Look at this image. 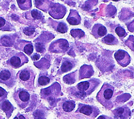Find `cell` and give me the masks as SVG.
<instances>
[{"instance_id": "6da1fadb", "label": "cell", "mask_w": 134, "mask_h": 119, "mask_svg": "<svg viewBox=\"0 0 134 119\" xmlns=\"http://www.w3.org/2000/svg\"><path fill=\"white\" fill-rule=\"evenodd\" d=\"M115 89L108 83L102 86L96 95V100L107 109H111L114 106Z\"/></svg>"}, {"instance_id": "7a4b0ae2", "label": "cell", "mask_w": 134, "mask_h": 119, "mask_svg": "<svg viewBox=\"0 0 134 119\" xmlns=\"http://www.w3.org/2000/svg\"><path fill=\"white\" fill-rule=\"evenodd\" d=\"M100 81L97 79H92L88 81L79 82L74 87H72L73 93L79 96L86 97L94 91L99 86Z\"/></svg>"}, {"instance_id": "3957f363", "label": "cell", "mask_w": 134, "mask_h": 119, "mask_svg": "<svg viewBox=\"0 0 134 119\" xmlns=\"http://www.w3.org/2000/svg\"><path fill=\"white\" fill-rule=\"evenodd\" d=\"M16 77L19 82L29 90H32L34 87L35 73L30 68H25L21 70L18 72Z\"/></svg>"}, {"instance_id": "277c9868", "label": "cell", "mask_w": 134, "mask_h": 119, "mask_svg": "<svg viewBox=\"0 0 134 119\" xmlns=\"http://www.w3.org/2000/svg\"><path fill=\"white\" fill-rule=\"evenodd\" d=\"M62 95L61 87L58 82L54 83L49 87L41 91L42 97L49 101H53Z\"/></svg>"}, {"instance_id": "5b68a950", "label": "cell", "mask_w": 134, "mask_h": 119, "mask_svg": "<svg viewBox=\"0 0 134 119\" xmlns=\"http://www.w3.org/2000/svg\"><path fill=\"white\" fill-rule=\"evenodd\" d=\"M13 98L17 105L21 108L24 109L29 106L30 102V95L23 89H19L14 93Z\"/></svg>"}, {"instance_id": "8992f818", "label": "cell", "mask_w": 134, "mask_h": 119, "mask_svg": "<svg viewBox=\"0 0 134 119\" xmlns=\"http://www.w3.org/2000/svg\"><path fill=\"white\" fill-rule=\"evenodd\" d=\"M16 77L13 70L4 68L0 71V82L5 84L8 87L15 85Z\"/></svg>"}, {"instance_id": "52a82bcc", "label": "cell", "mask_w": 134, "mask_h": 119, "mask_svg": "<svg viewBox=\"0 0 134 119\" xmlns=\"http://www.w3.org/2000/svg\"><path fill=\"white\" fill-rule=\"evenodd\" d=\"M69 48V43L65 39L54 41L49 46V51L54 53H65Z\"/></svg>"}, {"instance_id": "ba28073f", "label": "cell", "mask_w": 134, "mask_h": 119, "mask_svg": "<svg viewBox=\"0 0 134 119\" xmlns=\"http://www.w3.org/2000/svg\"><path fill=\"white\" fill-rule=\"evenodd\" d=\"M76 113H82L90 117L91 118H95L99 115L100 111L95 106L79 103L78 105V108L76 111Z\"/></svg>"}, {"instance_id": "9c48e42d", "label": "cell", "mask_w": 134, "mask_h": 119, "mask_svg": "<svg viewBox=\"0 0 134 119\" xmlns=\"http://www.w3.org/2000/svg\"><path fill=\"white\" fill-rule=\"evenodd\" d=\"M29 62L27 56L23 53H16L12 54L8 61V64L15 68H18L23 66Z\"/></svg>"}, {"instance_id": "30bf717a", "label": "cell", "mask_w": 134, "mask_h": 119, "mask_svg": "<svg viewBox=\"0 0 134 119\" xmlns=\"http://www.w3.org/2000/svg\"><path fill=\"white\" fill-rule=\"evenodd\" d=\"M66 12L65 6L58 3H51L49 9V15L55 19H61L65 16Z\"/></svg>"}, {"instance_id": "8fae6325", "label": "cell", "mask_w": 134, "mask_h": 119, "mask_svg": "<svg viewBox=\"0 0 134 119\" xmlns=\"http://www.w3.org/2000/svg\"><path fill=\"white\" fill-rule=\"evenodd\" d=\"M114 57L118 63L123 67L128 66L131 62L130 54L127 51L122 49H119L116 51L114 54Z\"/></svg>"}, {"instance_id": "7c38bea8", "label": "cell", "mask_w": 134, "mask_h": 119, "mask_svg": "<svg viewBox=\"0 0 134 119\" xmlns=\"http://www.w3.org/2000/svg\"><path fill=\"white\" fill-rule=\"evenodd\" d=\"M76 65V61L71 58H64L62 60L61 66L58 70L59 74H62L71 71Z\"/></svg>"}, {"instance_id": "4fadbf2b", "label": "cell", "mask_w": 134, "mask_h": 119, "mask_svg": "<svg viewBox=\"0 0 134 119\" xmlns=\"http://www.w3.org/2000/svg\"><path fill=\"white\" fill-rule=\"evenodd\" d=\"M115 119H128L131 116L130 109L127 106H121L113 111Z\"/></svg>"}, {"instance_id": "5bb4252c", "label": "cell", "mask_w": 134, "mask_h": 119, "mask_svg": "<svg viewBox=\"0 0 134 119\" xmlns=\"http://www.w3.org/2000/svg\"><path fill=\"white\" fill-rule=\"evenodd\" d=\"M91 34L96 39L103 37L107 34V29L103 25L96 23L92 28Z\"/></svg>"}, {"instance_id": "9a60e30c", "label": "cell", "mask_w": 134, "mask_h": 119, "mask_svg": "<svg viewBox=\"0 0 134 119\" xmlns=\"http://www.w3.org/2000/svg\"><path fill=\"white\" fill-rule=\"evenodd\" d=\"M94 71L91 65H84L81 67L79 71V79L90 78L94 74Z\"/></svg>"}, {"instance_id": "2e32d148", "label": "cell", "mask_w": 134, "mask_h": 119, "mask_svg": "<svg viewBox=\"0 0 134 119\" xmlns=\"http://www.w3.org/2000/svg\"><path fill=\"white\" fill-rule=\"evenodd\" d=\"M67 21L71 26H77L81 22V17L77 11L71 9L69 16L67 18Z\"/></svg>"}, {"instance_id": "e0dca14e", "label": "cell", "mask_w": 134, "mask_h": 119, "mask_svg": "<svg viewBox=\"0 0 134 119\" xmlns=\"http://www.w3.org/2000/svg\"><path fill=\"white\" fill-rule=\"evenodd\" d=\"M0 108L5 113L7 118H9L12 116V114L14 111V107L8 100H4L0 103Z\"/></svg>"}, {"instance_id": "ac0fdd59", "label": "cell", "mask_w": 134, "mask_h": 119, "mask_svg": "<svg viewBox=\"0 0 134 119\" xmlns=\"http://www.w3.org/2000/svg\"><path fill=\"white\" fill-rule=\"evenodd\" d=\"M53 27L57 32H60V33H66L68 32V27L67 24L64 22H58L54 21L52 22Z\"/></svg>"}, {"instance_id": "d6986e66", "label": "cell", "mask_w": 134, "mask_h": 119, "mask_svg": "<svg viewBox=\"0 0 134 119\" xmlns=\"http://www.w3.org/2000/svg\"><path fill=\"white\" fill-rule=\"evenodd\" d=\"M75 102L69 100H64L62 103L61 108L64 112H71L75 108Z\"/></svg>"}, {"instance_id": "ffe728a7", "label": "cell", "mask_w": 134, "mask_h": 119, "mask_svg": "<svg viewBox=\"0 0 134 119\" xmlns=\"http://www.w3.org/2000/svg\"><path fill=\"white\" fill-rule=\"evenodd\" d=\"M102 41L106 44L108 45H116L118 43V39L111 34H107L104 36L103 38H102Z\"/></svg>"}, {"instance_id": "44dd1931", "label": "cell", "mask_w": 134, "mask_h": 119, "mask_svg": "<svg viewBox=\"0 0 134 119\" xmlns=\"http://www.w3.org/2000/svg\"><path fill=\"white\" fill-rule=\"evenodd\" d=\"M77 72V71L76 70V71L74 72L69 73V74L65 76L63 78L64 82L68 84H74L76 81V77H77V73H76Z\"/></svg>"}, {"instance_id": "7402d4cb", "label": "cell", "mask_w": 134, "mask_h": 119, "mask_svg": "<svg viewBox=\"0 0 134 119\" xmlns=\"http://www.w3.org/2000/svg\"><path fill=\"white\" fill-rule=\"evenodd\" d=\"M13 29L11 23L3 17H0V30L3 31H10Z\"/></svg>"}, {"instance_id": "603a6c76", "label": "cell", "mask_w": 134, "mask_h": 119, "mask_svg": "<svg viewBox=\"0 0 134 119\" xmlns=\"http://www.w3.org/2000/svg\"><path fill=\"white\" fill-rule=\"evenodd\" d=\"M17 3L21 10H27L32 7V1L31 0H17Z\"/></svg>"}, {"instance_id": "cb8c5ba5", "label": "cell", "mask_w": 134, "mask_h": 119, "mask_svg": "<svg viewBox=\"0 0 134 119\" xmlns=\"http://www.w3.org/2000/svg\"><path fill=\"white\" fill-rule=\"evenodd\" d=\"M71 36L74 38H81L85 36V34L84 31L81 29H72L71 31Z\"/></svg>"}, {"instance_id": "d4e9b609", "label": "cell", "mask_w": 134, "mask_h": 119, "mask_svg": "<svg viewBox=\"0 0 134 119\" xmlns=\"http://www.w3.org/2000/svg\"><path fill=\"white\" fill-rule=\"evenodd\" d=\"M51 81V79L49 77L46 76H41L38 80V83L40 86H46Z\"/></svg>"}, {"instance_id": "484cf974", "label": "cell", "mask_w": 134, "mask_h": 119, "mask_svg": "<svg viewBox=\"0 0 134 119\" xmlns=\"http://www.w3.org/2000/svg\"><path fill=\"white\" fill-rule=\"evenodd\" d=\"M115 33H116L119 37H125L127 35V32H126L124 28L121 27L120 26H118L115 28Z\"/></svg>"}, {"instance_id": "4316f807", "label": "cell", "mask_w": 134, "mask_h": 119, "mask_svg": "<svg viewBox=\"0 0 134 119\" xmlns=\"http://www.w3.org/2000/svg\"><path fill=\"white\" fill-rule=\"evenodd\" d=\"M23 51H24V52L26 54H27L28 55H32L33 52H34V46H33L32 44L29 43L26 44L24 48H23Z\"/></svg>"}, {"instance_id": "83f0119b", "label": "cell", "mask_w": 134, "mask_h": 119, "mask_svg": "<svg viewBox=\"0 0 134 119\" xmlns=\"http://www.w3.org/2000/svg\"><path fill=\"white\" fill-rule=\"evenodd\" d=\"M31 13V16H32L34 19H41L42 18V14L39 11L37 10H32V12H30Z\"/></svg>"}, {"instance_id": "f1b7e54d", "label": "cell", "mask_w": 134, "mask_h": 119, "mask_svg": "<svg viewBox=\"0 0 134 119\" xmlns=\"http://www.w3.org/2000/svg\"><path fill=\"white\" fill-rule=\"evenodd\" d=\"M23 32L28 36H31L35 33V29L33 27H26L23 30Z\"/></svg>"}, {"instance_id": "f546056e", "label": "cell", "mask_w": 134, "mask_h": 119, "mask_svg": "<svg viewBox=\"0 0 134 119\" xmlns=\"http://www.w3.org/2000/svg\"><path fill=\"white\" fill-rule=\"evenodd\" d=\"M7 95L8 93L6 91V90H4L3 88L0 87V103L7 98Z\"/></svg>"}, {"instance_id": "4dcf8cb0", "label": "cell", "mask_w": 134, "mask_h": 119, "mask_svg": "<svg viewBox=\"0 0 134 119\" xmlns=\"http://www.w3.org/2000/svg\"><path fill=\"white\" fill-rule=\"evenodd\" d=\"M35 48L37 52L43 53L45 51V47L42 43H37L35 44Z\"/></svg>"}, {"instance_id": "1f68e13d", "label": "cell", "mask_w": 134, "mask_h": 119, "mask_svg": "<svg viewBox=\"0 0 134 119\" xmlns=\"http://www.w3.org/2000/svg\"><path fill=\"white\" fill-rule=\"evenodd\" d=\"M14 119H29V118H28V117L25 115H18L14 118Z\"/></svg>"}, {"instance_id": "d6a6232c", "label": "cell", "mask_w": 134, "mask_h": 119, "mask_svg": "<svg viewBox=\"0 0 134 119\" xmlns=\"http://www.w3.org/2000/svg\"><path fill=\"white\" fill-rule=\"evenodd\" d=\"M40 58V54L38 53H35L32 56V59L33 60H38Z\"/></svg>"}, {"instance_id": "836d02e7", "label": "cell", "mask_w": 134, "mask_h": 119, "mask_svg": "<svg viewBox=\"0 0 134 119\" xmlns=\"http://www.w3.org/2000/svg\"><path fill=\"white\" fill-rule=\"evenodd\" d=\"M98 119H111V118H110V117H107V116L101 115V116H99V117H98Z\"/></svg>"}]
</instances>
